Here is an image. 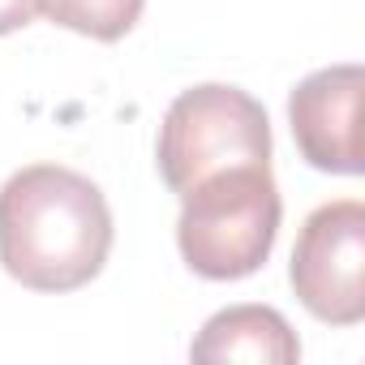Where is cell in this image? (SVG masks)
Wrapping results in <instances>:
<instances>
[{"label": "cell", "mask_w": 365, "mask_h": 365, "mask_svg": "<svg viewBox=\"0 0 365 365\" xmlns=\"http://www.w3.org/2000/svg\"><path fill=\"white\" fill-rule=\"evenodd\" d=\"M112 250V211L86 176L35 163L0 190V262L35 292L91 284Z\"/></svg>", "instance_id": "cell-1"}, {"label": "cell", "mask_w": 365, "mask_h": 365, "mask_svg": "<svg viewBox=\"0 0 365 365\" xmlns=\"http://www.w3.org/2000/svg\"><path fill=\"white\" fill-rule=\"evenodd\" d=\"M279 232V190L267 168L220 172L190 194H180L176 245L202 279L254 275Z\"/></svg>", "instance_id": "cell-2"}, {"label": "cell", "mask_w": 365, "mask_h": 365, "mask_svg": "<svg viewBox=\"0 0 365 365\" xmlns=\"http://www.w3.org/2000/svg\"><path fill=\"white\" fill-rule=\"evenodd\" d=\"M271 163V125L254 95L237 86H194L176 95L159 125V172L172 194L232 172Z\"/></svg>", "instance_id": "cell-3"}, {"label": "cell", "mask_w": 365, "mask_h": 365, "mask_svg": "<svg viewBox=\"0 0 365 365\" xmlns=\"http://www.w3.org/2000/svg\"><path fill=\"white\" fill-rule=\"evenodd\" d=\"M292 288L301 305L335 327L365 318V207L356 198L318 207L292 250Z\"/></svg>", "instance_id": "cell-4"}, {"label": "cell", "mask_w": 365, "mask_h": 365, "mask_svg": "<svg viewBox=\"0 0 365 365\" xmlns=\"http://www.w3.org/2000/svg\"><path fill=\"white\" fill-rule=\"evenodd\" d=\"M361 65H331L309 73L292 99L288 120L292 138L318 172L356 176L361 172V142H356V108H361Z\"/></svg>", "instance_id": "cell-5"}, {"label": "cell", "mask_w": 365, "mask_h": 365, "mask_svg": "<svg viewBox=\"0 0 365 365\" xmlns=\"http://www.w3.org/2000/svg\"><path fill=\"white\" fill-rule=\"evenodd\" d=\"M194 361H254V365H292L301 361V339L271 305H232L220 309L190 348Z\"/></svg>", "instance_id": "cell-6"}, {"label": "cell", "mask_w": 365, "mask_h": 365, "mask_svg": "<svg viewBox=\"0 0 365 365\" xmlns=\"http://www.w3.org/2000/svg\"><path fill=\"white\" fill-rule=\"evenodd\" d=\"M142 5L146 0H39V9L56 26L91 35V39H103V43L129 35L133 22L142 18Z\"/></svg>", "instance_id": "cell-7"}, {"label": "cell", "mask_w": 365, "mask_h": 365, "mask_svg": "<svg viewBox=\"0 0 365 365\" xmlns=\"http://www.w3.org/2000/svg\"><path fill=\"white\" fill-rule=\"evenodd\" d=\"M39 14V0H0V35H14L31 26Z\"/></svg>", "instance_id": "cell-8"}]
</instances>
